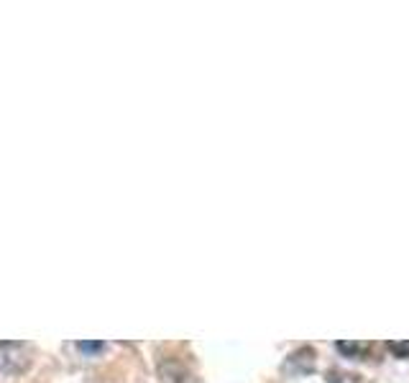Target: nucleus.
I'll list each match as a JSON object with an SVG mask.
<instances>
[{"label":"nucleus","instance_id":"nucleus-1","mask_svg":"<svg viewBox=\"0 0 409 383\" xmlns=\"http://www.w3.org/2000/svg\"><path fill=\"white\" fill-rule=\"evenodd\" d=\"M31 368V345L26 342H0V373L21 376Z\"/></svg>","mask_w":409,"mask_h":383},{"label":"nucleus","instance_id":"nucleus-2","mask_svg":"<svg viewBox=\"0 0 409 383\" xmlns=\"http://www.w3.org/2000/svg\"><path fill=\"white\" fill-rule=\"evenodd\" d=\"M159 378L162 383H200V378L177 358H164L159 363Z\"/></svg>","mask_w":409,"mask_h":383},{"label":"nucleus","instance_id":"nucleus-3","mask_svg":"<svg viewBox=\"0 0 409 383\" xmlns=\"http://www.w3.org/2000/svg\"><path fill=\"white\" fill-rule=\"evenodd\" d=\"M284 370L292 373V376H305V373H313L315 370V350L313 347H299L287 358L284 363Z\"/></svg>","mask_w":409,"mask_h":383},{"label":"nucleus","instance_id":"nucleus-4","mask_svg":"<svg viewBox=\"0 0 409 383\" xmlns=\"http://www.w3.org/2000/svg\"><path fill=\"white\" fill-rule=\"evenodd\" d=\"M335 347H338V353L345 355V358H364L366 353H368V347H371V342H361V340H340V342H335Z\"/></svg>","mask_w":409,"mask_h":383},{"label":"nucleus","instance_id":"nucleus-5","mask_svg":"<svg viewBox=\"0 0 409 383\" xmlns=\"http://www.w3.org/2000/svg\"><path fill=\"white\" fill-rule=\"evenodd\" d=\"M327 383H364L356 373H348V370L340 368H330L327 370Z\"/></svg>","mask_w":409,"mask_h":383},{"label":"nucleus","instance_id":"nucleus-6","mask_svg":"<svg viewBox=\"0 0 409 383\" xmlns=\"http://www.w3.org/2000/svg\"><path fill=\"white\" fill-rule=\"evenodd\" d=\"M387 347L396 358H409V340H392V342H387Z\"/></svg>","mask_w":409,"mask_h":383},{"label":"nucleus","instance_id":"nucleus-7","mask_svg":"<svg viewBox=\"0 0 409 383\" xmlns=\"http://www.w3.org/2000/svg\"><path fill=\"white\" fill-rule=\"evenodd\" d=\"M105 342H92V340H87V342H77V350L85 355H97V353H103L105 350Z\"/></svg>","mask_w":409,"mask_h":383}]
</instances>
